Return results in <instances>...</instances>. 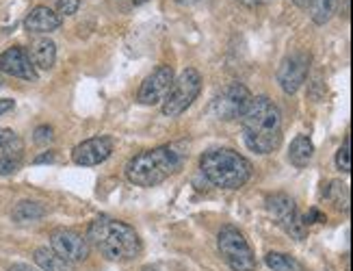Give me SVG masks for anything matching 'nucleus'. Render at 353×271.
<instances>
[{"mask_svg": "<svg viewBox=\"0 0 353 271\" xmlns=\"http://www.w3.org/2000/svg\"><path fill=\"white\" fill-rule=\"evenodd\" d=\"M50 250L65 263H83L89 256L87 237L72 228H57L50 232Z\"/></svg>", "mask_w": 353, "mask_h": 271, "instance_id": "nucleus-9", "label": "nucleus"}, {"mask_svg": "<svg viewBox=\"0 0 353 271\" xmlns=\"http://www.w3.org/2000/svg\"><path fill=\"white\" fill-rule=\"evenodd\" d=\"M323 195L336 208L349 210V189H347V185L341 183V180H332V183L325 187Z\"/></svg>", "mask_w": 353, "mask_h": 271, "instance_id": "nucleus-22", "label": "nucleus"}, {"mask_svg": "<svg viewBox=\"0 0 353 271\" xmlns=\"http://www.w3.org/2000/svg\"><path fill=\"white\" fill-rule=\"evenodd\" d=\"M176 3H180V5H193V3H197V0H176Z\"/></svg>", "mask_w": 353, "mask_h": 271, "instance_id": "nucleus-33", "label": "nucleus"}, {"mask_svg": "<svg viewBox=\"0 0 353 271\" xmlns=\"http://www.w3.org/2000/svg\"><path fill=\"white\" fill-rule=\"evenodd\" d=\"M265 263L273 269V271H303V265L293 259V256L282 254V252H269L265 256Z\"/></svg>", "mask_w": 353, "mask_h": 271, "instance_id": "nucleus-20", "label": "nucleus"}, {"mask_svg": "<svg viewBox=\"0 0 353 271\" xmlns=\"http://www.w3.org/2000/svg\"><path fill=\"white\" fill-rule=\"evenodd\" d=\"M141 271H159V269H157V267H143Z\"/></svg>", "mask_w": 353, "mask_h": 271, "instance_id": "nucleus-34", "label": "nucleus"}, {"mask_svg": "<svg viewBox=\"0 0 353 271\" xmlns=\"http://www.w3.org/2000/svg\"><path fill=\"white\" fill-rule=\"evenodd\" d=\"M33 256H35V263L41 267V271H68V263L61 261L48 248H37Z\"/></svg>", "mask_w": 353, "mask_h": 271, "instance_id": "nucleus-21", "label": "nucleus"}, {"mask_svg": "<svg viewBox=\"0 0 353 271\" xmlns=\"http://www.w3.org/2000/svg\"><path fill=\"white\" fill-rule=\"evenodd\" d=\"M0 72L22 81H37V70L30 63V57L22 46L7 48L0 54Z\"/></svg>", "mask_w": 353, "mask_h": 271, "instance_id": "nucleus-13", "label": "nucleus"}, {"mask_svg": "<svg viewBox=\"0 0 353 271\" xmlns=\"http://www.w3.org/2000/svg\"><path fill=\"white\" fill-rule=\"evenodd\" d=\"M7 271H37L35 267H30V265H24V263H15V265H11Z\"/></svg>", "mask_w": 353, "mask_h": 271, "instance_id": "nucleus-29", "label": "nucleus"}, {"mask_svg": "<svg viewBox=\"0 0 353 271\" xmlns=\"http://www.w3.org/2000/svg\"><path fill=\"white\" fill-rule=\"evenodd\" d=\"M59 26H61V16L43 5L35 7L24 20V28L28 33H52Z\"/></svg>", "mask_w": 353, "mask_h": 271, "instance_id": "nucleus-15", "label": "nucleus"}, {"mask_svg": "<svg viewBox=\"0 0 353 271\" xmlns=\"http://www.w3.org/2000/svg\"><path fill=\"white\" fill-rule=\"evenodd\" d=\"M314 157V145L310 141V137L305 134H297L288 148V161L295 165V168H305Z\"/></svg>", "mask_w": 353, "mask_h": 271, "instance_id": "nucleus-17", "label": "nucleus"}, {"mask_svg": "<svg viewBox=\"0 0 353 271\" xmlns=\"http://www.w3.org/2000/svg\"><path fill=\"white\" fill-rule=\"evenodd\" d=\"M46 213H48V208H46L41 202L22 200V202H18L13 206L11 217H13V221H18V223H26V221H37V219L46 217Z\"/></svg>", "mask_w": 353, "mask_h": 271, "instance_id": "nucleus-18", "label": "nucleus"}, {"mask_svg": "<svg viewBox=\"0 0 353 271\" xmlns=\"http://www.w3.org/2000/svg\"><path fill=\"white\" fill-rule=\"evenodd\" d=\"M316 221H325V215H323V213H319L316 208H310V210H308V215L303 217V225L308 228L310 223H316Z\"/></svg>", "mask_w": 353, "mask_h": 271, "instance_id": "nucleus-26", "label": "nucleus"}, {"mask_svg": "<svg viewBox=\"0 0 353 271\" xmlns=\"http://www.w3.org/2000/svg\"><path fill=\"white\" fill-rule=\"evenodd\" d=\"M87 243L94 245L109 261L128 263L141 254L143 245L132 225L126 221L113 219L109 215H100L91 221L87 232Z\"/></svg>", "mask_w": 353, "mask_h": 271, "instance_id": "nucleus-2", "label": "nucleus"}, {"mask_svg": "<svg viewBox=\"0 0 353 271\" xmlns=\"http://www.w3.org/2000/svg\"><path fill=\"white\" fill-rule=\"evenodd\" d=\"M217 248L223 261L232 271H254L256 256L248 243L245 234L234 225H223L217 234Z\"/></svg>", "mask_w": 353, "mask_h": 271, "instance_id": "nucleus-5", "label": "nucleus"}, {"mask_svg": "<svg viewBox=\"0 0 353 271\" xmlns=\"http://www.w3.org/2000/svg\"><path fill=\"white\" fill-rule=\"evenodd\" d=\"M199 170L214 187L241 189L252 176V163L230 148H214L199 157Z\"/></svg>", "mask_w": 353, "mask_h": 271, "instance_id": "nucleus-4", "label": "nucleus"}, {"mask_svg": "<svg viewBox=\"0 0 353 271\" xmlns=\"http://www.w3.org/2000/svg\"><path fill=\"white\" fill-rule=\"evenodd\" d=\"M24 157V141L20 134H15L9 128H0V170L7 174H13L20 168Z\"/></svg>", "mask_w": 353, "mask_h": 271, "instance_id": "nucleus-14", "label": "nucleus"}, {"mask_svg": "<svg viewBox=\"0 0 353 271\" xmlns=\"http://www.w3.org/2000/svg\"><path fill=\"white\" fill-rule=\"evenodd\" d=\"M250 102H252V94L248 87L241 83H230L212 98L210 113L217 119H223V122H232V119L243 117V113L250 107Z\"/></svg>", "mask_w": 353, "mask_h": 271, "instance_id": "nucleus-7", "label": "nucleus"}, {"mask_svg": "<svg viewBox=\"0 0 353 271\" xmlns=\"http://www.w3.org/2000/svg\"><path fill=\"white\" fill-rule=\"evenodd\" d=\"M28 57H30V63L39 70H50L57 61V46L54 41L48 39V37H41V39H35L30 43V50H28Z\"/></svg>", "mask_w": 353, "mask_h": 271, "instance_id": "nucleus-16", "label": "nucleus"}, {"mask_svg": "<svg viewBox=\"0 0 353 271\" xmlns=\"http://www.w3.org/2000/svg\"><path fill=\"white\" fill-rule=\"evenodd\" d=\"M310 72V54L308 52H293L282 59L278 68V83L284 89V94L293 96L299 92V87L305 83Z\"/></svg>", "mask_w": 353, "mask_h": 271, "instance_id": "nucleus-10", "label": "nucleus"}, {"mask_svg": "<svg viewBox=\"0 0 353 271\" xmlns=\"http://www.w3.org/2000/svg\"><path fill=\"white\" fill-rule=\"evenodd\" d=\"M239 3L245 7H260V5H265L267 0H239Z\"/></svg>", "mask_w": 353, "mask_h": 271, "instance_id": "nucleus-30", "label": "nucleus"}, {"mask_svg": "<svg viewBox=\"0 0 353 271\" xmlns=\"http://www.w3.org/2000/svg\"><path fill=\"white\" fill-rule=\"evenodd\" d=\"M57 161V154L52 152V150H50V152H43V154H39L33 163L35 165H41V163H54Z\"/></svg>", "mask_w": 353, "mask_h": 271, "instance_id": "nucleus-27", "label": "nucleus"}, {"mask_svg": "<svg viewBox=\"0 0 353 271\" xmlns=\"http://www.w3.org/2000/svg\"><path fill=\"white\" fill-rule=\"evenodd\" d=\"M13 107H15V102L11 98H3V100H0V115L13 111Z\"/></svg>", "mask_w": 353, "mask_h": 271, "instance_id": "nucleus-28", "label": "nucleus"}, {"mask_svg": "<svg viewBox=\"0 0 353 271\" xmlns=\"http://www.w3.org/2000/svg\"><path fill=\"white\" fill-rule=\"evenodd\" d=\"M293 3H295L299 9H308V7H310V0H293Z\"/></svg>", "mask_w": 353, "mask_h": 271, "instance_id": "nucleus-32", "label": "nucleus"}, {"mask_svg": "<svg viewBox=\"0 0 353 271\" xmlns=\"http://www.w3.org/2000/svg\"><path fill=\"white\" fill-rule=\"evenodd\" d=\"M117 3H124L126 7H139V5L148 3V0H117Z\"/></svg>", "mask_w": 353, "mask_h": 271, "instance_id": "nucleus-31", "label": "nucleus"}, {"mask_svg": "<svg viewBox=\"0 0 353 271\" xmlns=\"http://www.w3.org/2000/svg\"><path fill=\"white\" fill-rule=\"evenodd\" d=\"M336 9H339V0H310L308 13L314 24L323 26L334 18Z\"/></svg>", "mask_w": 353, "mask_h": 271, "instance_id": "nucleus-19", "label": "nucleus"}, {"mask_svg": "<svg viewBox=\"0 0 353 271\" xmlns=\"http://www.w3.org/2000/svg\"><path fill=\"white\" fill-rule=\"evenodd\" d=\"M336 168L345 174L351 172V137L345 139L343 148L339 150V154H336Z\"/></svg>", "mask_w": 353, "mask_h": 271, "instance_id": "nucleus-23", "label": "nucleus"}, {"mask_svg": "<svg viewBox=\"0 0 353 271\" xmlns=\"http://www.w3.org/2000/svg\"><path fill=\"white\" fill-rule=\"evenodd\" d=\"M59 16H74L81 7V0H54Z\"/></svg>", "mask_w": 353, "mask_h": 271, "instance_id": "nucleus-24", "label": "nucleus"}, {"mask_svg": "<svg viewBox=\"0 0 353 271\" xmlns=\"http://www.w3.org/2000/svg\"><path fill=\"white\" fill-rule=\"evenodd\" d=\"M182 165V152L174 145L143 150L126 165V178L137 187H157L174 176Z\"/></svg>", "mask_w": 353, "mask_h": 271, "instance_id": "nucleus-3", "label": "nucleus"}, {"mask_svg": "<svg viewBox=\"0 0 353 271\" xmlns=\"http://www.w3.org/2000/svg\"><path fill=\"white\" fill-rule=\"evenodd\" d=\"M174 85V70L172 66H159L150 77L141 83L139 89V100L141 104H159L165 100V96L170 94V89Z\"/></svg>", "mask_w": 353, "mask_h": 271, "instance_id": "nucleus-11", "label": "nucleus"}, {"mask_svg": "<svg viewBox=\"0 0 353 271\" xmlns=\"http://www.w3.org/2000/svg\"><path fill=\"white\" fill-rule=\"evenodd\" d=\"M243 139L256 154H271L282 141V113L267 96L252 98L241 117Z\"/></svg>", "mask_w": 353, "mask_h": 271, "instance_id": "nucleus-1", "label": "nucleus"}, {"mask_svg": "<svg viewBox=\"0 0 353 271\" xmlns=\"http://www.w3.org/2000/svg\"><path fill=\"white\" fill-rule=\"evenodd\" d=\"M267 210L273 217V221L280 225V228L295 237V239H303L305 237V225H303V217L299 215L295 200L286 193H269L267 195Z\"/></svg>", "mask_w": 353, "mask_h": 271, "instance_id": "nucleus-8", "label": "nucleus"}, {"mask_svg": "<svg viewBox=\"0 0 353 271\" xmlns=\"http://www.w3.org/2000/svg\"><path fill=\"white\" fill-rule=\"evenodd\" d=\"M33 139H35V143L37 145H48L52 139H54V130H52V126H37L35 128V134H33Z\"/></svg>", "mask_w": 353, "mask_h": 271, "instance_id": "nucleus-25", "label": "nucleus"}, {"mask_svg": "<svg viewBox=\"0 0 353 271\" xmlns=\"http://www.w3.org/2000/svg\"><path fill=\"white\" fill-rule=\"evenodd\" d=\"M113 152V139L111 137H94L79 143L72 150V161L83 168H94V165L104 163Z\"/></svg>", "mask_w": 353, "mask_h": 271, "instance_id": "nucleus-12", "label": "nucleus"}, {"mask_svg": "<svg viewBox=\"0 0 353 271\" xmlns=\"http://www.w3.org/2000/svg\"><path fill=\"white\" fill-rule=\"evenodd\" d=\"M202 92V77L195 68H187L178 79H174V85L170 94L163 100V115L167 117H178L187 111L193 100Z\"/></svg>", "mask_w": 353, "mask_h": 271, "instance_id": "nucleus-6", "label": "nucleus"}, {"mask_svg": "<svg viewBox=\"0 0 353 271\" xmlns=\"http://www.w3.org/2000/svg\"><path fill=\"white\" fill-rule=\"evenodd\" d=\"M0 85H3V79H0Z\"/></svg>", "mask_w": 353, "mask_h": 271, "instance_id": "nucleus-35", "label": "nucleus"}]
</instances>
